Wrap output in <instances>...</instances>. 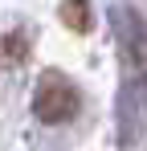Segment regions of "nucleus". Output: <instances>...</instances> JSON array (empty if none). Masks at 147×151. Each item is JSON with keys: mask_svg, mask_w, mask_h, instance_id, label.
<instances>
[{"mask_svg": "<svg viewBox=\"0 0 147 151\" xmlns=\"http://www.w3.org/2000/svg\"><path fill=\"white\" fill-rule=\"evenodd\" d=\"M78 110H82V90H78V82L66 78L61 70H45L41 82H37V90H33V114H37L41 123L57 127V123H70Z\"/></svg>", "mask_w": 147, "mask_h": 151, "instance_id": "1", "label": "nucleus"}, {"mask_svg": "<svg viewBox=\"0 0 147 151\" xmlns=\"http://www.w3.org/2000/svg\"><path fill=\"white\" fill-rule=\"evenodd\" d=\"M57 17H61V25H66V29L86 33V29H90V0H61Z\"/></svg>", "mask_w": 147, "mask_h": 151, "instance_id": "2", "label": "nucleus"}, {"mask_svg": "<svg viewBox=\"0 0 147 151\" xmlns=\"http://www.w3.org/2000/svg\"><path fill=\"white\" fill-rule=\"evenodd\" d=\"M21 57H24V33H8V37H4V61L17 65Z\"/></svg>", "mask_w": 147, "mask_h": 151, "instance_id": "3", "label": "nucleus"}]
</instances>
